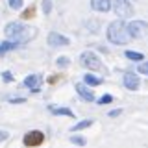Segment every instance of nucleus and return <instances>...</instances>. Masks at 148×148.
Listing matches in <instances>:
<instances>
[{"label": "nucleus", "instance_id": "obj_1", "mask_svg": "<svg viewBox=\"0 0 148 148\" xmlns=\"http://www.w3.org/2000/svg\"><path fill=\"white\" fill-rule=\"evenodd\" d=\"M4 34L9 41L17 45H24V43H30L32 39L35 37L37 30L34 26H28V24H22V22H9L4 28Z\"/></svg>", "mask_w": 148, "mask_h": 148}, {"label": "nucleus", "instance_id": "obj_2", "mask_svg": "<svg viewBox=\"0 0 148 148\" xmlns=\"http://www.w3.org/2000/svg\"><path fill=\"white\" fill-rule=\"evenodd\" d=\"M106 35H108V41L113 43V45H128L130 41H132V37L128 34V26H126V22H124L122 18L111 22L108 26Z\"/></svg>", "mask_w": 148, "mask_h": 148}, {"label": "nucleus", "instance_id": "obj_3", "mask_svg": "<svg viewBox=\"0 0 148 148\" xmlns=\"http://www.w3.org/2000/svg\"><path fill=\"white\" fill-rule=\"evenodd\" d=\"M111 8L115 9L119 18H130L133 15V6L130 4V0H111Z\"/></svg>", "mask_w": 148, "mask_h": 148}, {"label": "nucleus", "instance_id": "obj_4", "mask_svg": "<svg viewBox=\"0 0 148 148\" xmlns=\"http://www.w3.org/2000/svg\"><path fill=\"white\" fill-rule=\"evenodd\" d=\"M80 65L87 71H100L102 69V61L95 52H83L80 56Z\"/></svg>", "mask_w": 148, "mask_h": 148}, {"label": "nucleus", "instance_id": "obj_5", "mask_svg": "<svg viewBox=\"0 0 148 148\" xmlns=\"http://www.w3.org/2000/svg\"><path fill=\"white\" fill-rule=\"evenodd\" d=\"M128 26V34L132 39H143L148 34V22L146 21H132Z\"/></svg>", "mask_w": 148, "mask_h": 148}, {"label": "nucleus", "instance_id": "obj_6", "mask_svg": "<svg viewBox=\"0 0 148 148\" xmlns=\"http://www.w3.org/2000/svg\"><path fill=\"white\" fill-rule=\"evenodd\" d=\"M43 141H45V133L39 132V130H32V132H28L26 135H24V139H22V143H24L26 146H30V148L41 146V145H43Z\"/></svg>", "mask_w": 148, "mask_h": 148}, {"label": "nucleus", "instance_id": "obj_7", "mask_svg": "<svg viewBox=\"0 0 148 148\" xmlns=\"http://www.w3.org/2000/svg\"><path fill=\"white\" fill-rule=\"evenodd\" d=\"M46 43L52 48H59V46H69L71 45V39L65 37L63 34H58V32H50L48 37H46Z\"/></svg>", "mask_w": 148, "mask_h": 148}, {"label": "nucleus", "instance_id": "obj_8", "mask_svg": "<svg viewBox=\"0 0 148 148\" xmlns=\"http://www.w3.org/2000/svg\"><path fill=\"white\" fill-rule=\"evenodd\" d=\"M74 89H76V92L80 95V98L82 100H85V102H95V92L91 91V87L89 85H85V83H76L74 85Z\"/></svg>", "mask_w": 148, "mask_h": 148}, {"label": "nucleus", "instance_id": "obj_9", "mask_svg": "<svg viewBox=\"0 0 148 148\" xmlns=\"http://www.w3.org/2000/svg\"><path fill=\"white\" fill-rule=\"evenodd\" d=\"M124 85H126V89H130V91H137L139 87H141V78H139L137 74L128 72V74H124Z\"/></svg>", "mask_w": 148, "mask_h": 148}, {"label": "nucleus", "instance_id": "obj_10", "mask_svg": "<svg viewBox=\"0 0 148 148\" xmlns=\"http://www.w3.org/2000/svg\"><path fill=\"white\" fill-rule=\"evenodd\" d=\"M43 83V78L39 76V74H30V76L24 78V85L28 89H32L34 92H39V85Z\"/></svg>", "mask_w": 148, "mask_h": 148}, {"label": "nucleus", "instance_id": "obj_11", "mask_svg": "<svg viewBox=\"0 0 148 148\" xmlns=\"http://www.w3.org/2000/svg\"><path fill=\"white\" fill-rule=\"evenodd\" d=\"M91 8L98 13H108L111 9V0H91Z\"/></svg>", "mask_w": 148, "mask_h": 148}, {"label": "nucleus", "instance_id": "obj_12", "mask_svg": "<svg viewBox=\"0 0 148 148\" xmlns=\"http://www.w3.org/2000/svg\"><path fill=\"white\" fill-rule=\"evenodd\" d=\"M48 111L52 115H65V117H74V111L65 106H48Z\"/></svg>", "mask_w": 148, "mask_h": 148}, {"label": "nucleus", "instance_id": "obj_13", "mask_svg": "<svg viewBox=\"0 0 148 148\" xmlns=\"http://www.w3.org/2000/svg\"><path fill=\"white\" fill-rule=\"evenodd\" d=\"M83 83H85V85H89V87H96V85H102L104 80L98 78V76H95V74H89V72H87L85 76H83Z\"/></svg>", "mask_w": 148, "mask_h": 148}, {"label": "nucleus", "instance_id": "obj_14", "mask_svg": "<svg viewBox=\"0 0 148 148\" xmlns=\"http://www.w3.org/2000/svg\"><path fill=\"white\" fill-rule=\"evenodd\" d=\"M91 124H92V120H91V119H83V120H80L78 124H74V126L71 128V132L74 133V132H80V130H85V128H89Z\"/></svg>", "mask_w": 148, "mask_h": 148}, {"label": "nucleus", "instance_id": "obj_15", "mask_svg": "<svg viewBox=\"0 0 148 148\" xmlns=\"http://www.w3.org/2000/svg\"><path fill=\"white\" fill-rule=\"evenodd\" d=\"M17 48V43H13V41H4V43H0V56L9 52V50Z\"/></svg>", "mask_w": 148, "mask_h": 148}, {"label": "nucleus", "instance_id": "obj_16", "mask_svg": "<svg viewBox=\"0 0 148 148\" xmlns=\"http://www.w3.org/2000/svg\"><path fill=\"white\" fill-rule=\"evenodd\" d=\"M126 56L128 59H132V61H143V59H145V56H143L141 52H133V50H126Z\"/></svg>", "mask_w": 148, "mask_h": 148}, {"label": "nucleus", "instance_id": "obj_17", "mask_svg": "<svg viewBox=\"0 0 148 148\" xmlns=\"http://www.w3.org/2000/svg\"><path fill=\"white\" fill-rule=\"evenodd\" d=\"M71 143H72V145H76V146H85L87 145V139L83 137V135H72L71 137Z\"/></svg>", "mask_w": 148, "mask_h": 148}, {"label": "nucleus", "instance_id": "obj_18", "mask_svg": "<svg viewBox=\"0 0 148 148\" xmlns=\"http://www.w3.org/2000/svg\"><path fill=\"white\" fill-rule=\"evenodd\" d=\"M58 67H61V69H65V67H69V63H71V59L67 58V56H61V58H58Z\"/></svg>", "mask_w": 148, "mask_h": 148}, {"label": "nucleus", "instance_id": "obj_19", "mask_svg": "<svg viewBox=\"0 0 148 148\" xmlns=\"http://www.w3.org/2000/svg\"><path fill=\"white\" fill-rule=\"evenodd\" d=\"M8 4H9L11 9H21L22 4H24V0H8Z\"/></svg>", "mask_w": 148, "mask_h": 148}, {"label": "nucleus", "instance_id": "obj_20", "mask_svg": "<svg viewBox=\"0 0 148 148\" xmlns=\"http://www.w3.org/2000/svg\"><path fill=\"white\" fill-rule=\"evenodd\" d=\"M96 102H98L100 106H104V104H111V102H113V96H111V95H104V96H100V98L96 100Z\"/></svg>", "mask_w": 148, "mask_h": 148}, {"label": "nucleus", "instance_id": "obj_21", "mask_svg": "<svg viewBox=\"0 0 148 148\" xmlns=\"http://www.w3.org/2000/svg\"><path fill=\"white\" fill-rule=\"evenodd\" d=\"M2 80L6 82V83H11V82H13V74L9 72V71H6V72H2Z\"/></svg>", "mask_w": 148, "mask_h": 148}, {"label": "nucleus", "instance_id": "obj_22", "mask_svg": "<svg viewBox=\"0 0 148 148\" xmlns=\"http://www.w3.org/2000/svg\"><path fill=\"white\" fill-rule=\"evenodd\" d=\"M139 72H141V74H146V76H148V61L139 63Z\"/></svg>", "mask_w": 148, "mask_h": 148}, {"label": "nucleus", "instance_id": "obj_23", "mask_svg": "<svg viewBox=\"0 0 148 148\" xmlns=\"http://www.w3.org/2000/svg\"><path fill=\"white\" fill-rule=\"evenodd\" d=\"M43 11L50 13V0H43Z\"/></svg>", "mask_w": 148, "mask_h": 148}, {"label": "nucleus", "instance_id": "obj_24", "mask_svg": "<svg viewBox=\"0 0 148 148\" xmlns=\"http://www.w3.org/2000/svg\"><path fill=\"white\" fill-rule=\"evenodd\" d=\"M120 113H122V109H113V111H109V117H119Z\"/></svg>", "mask_w": 148, "mask_h": 148}, {"label": "nucleus", "instance_id": "obj_25", "mask_svg": "<svg viewBox=\"0 0 148 148\" xmlns=\"http://www.w3.org/2000/svg\"><path fill=\"white\" fill-rule=\"evenodd\" d=\"M8 137H9V133H8V132H2V130H0V141H6Z\"/></svg>", "mask_w": 148, "mask_h": 148}, {"label": "nucleus", "instance_id": "obj_26", "mask_svg": "<svg viewBox=\"0 0 148 148\" xmlns=\"http://www.w3.org/2000/svg\"><path fill=\"white\" fill-rule=\"evenodd\" d=\"M11 104H24V98H11Z\"/></svg>", "mask_w": 148, "mask_h": 148}, {"label": "nucleus", "instance_id": "obj_27", "mask_svg": "<svg viewBox=\"0 0 148 148\" xmlns=\"http://www.w3.org/2000/svg\"><path fill=\"white\" fill-rule=\"evenodd\" d=\"M32 15H34V9H28L24 15H22V18H28V17H32Z\"/></svg>", "mask_w": 148, "mask_h": 148}]
</instances>
